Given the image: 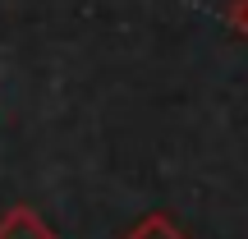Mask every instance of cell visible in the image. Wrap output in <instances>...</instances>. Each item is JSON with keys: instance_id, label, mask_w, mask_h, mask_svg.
I'll return each mask as SVG.
<instances>
[{"instance_id": "obj_1", "label": "cell", "mask_w": 248, "mask_h": 239, "mask_svg": "<svg viewBox=\"0 0 248 239\" xmlns=\"http://www.w3.org/2000/svg\"><path fill=\"white\" fill-rule=\"evenodd\" d=\"M0 239H55V230L46 225V216L37 212V207H9L5 216H0Z\"/></svg>"}, {"instance_id": "obj_2", "label": "cell", "mask_w": 248, "mask_h": 239, "mask_svg": "<svg viewBox=\"0 0 248 239\" xmlns=\"http://www.w3.org/2000/svg\"><path fill=\"white\" fill-rule=\"evenodd\" d=\"M120 239H188V230L175 221V216H166V212H147L142 221H133Z\"/></svg>"}, {"instance_id": "obj_3", "label": "cell", "mask_w": 248, "mask_h": 239, "mask_svg": "<svg viewBox=\"0 0 248 239\" xmlns=\"http://www.w3.org/2000/svg\"><path fill=\"white\" fill-rule=\"evenodd\" d=\"M225 18H230V28H234L239 37H248V0H230Z\"/></svg>"}]
</instances>
